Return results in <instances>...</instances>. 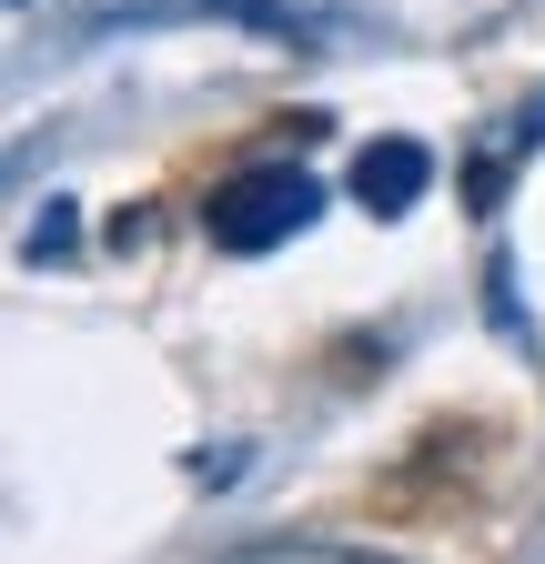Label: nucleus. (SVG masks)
I'll return each instance as SVG.
<instances>
[{
  "label": "nucleus",
  "mask_w": 545,
  "mask_h": 564,
  "mask_svg": "<svg viewBox=\"0 0 545 564\" xmlns=\"http://www.w3.org/2000/svg\"><path fill=\"white\" fill-rule=\"evenodd\" d=\"M61 212H72V202H51V223L31 232V262H51V252H72V223H61Z\"/></svg>",
  "instance_id": "nucleus-3"
},
{
  "label": "nucleus",
  "mask_w": 545,
  "mask_h": 564,
  "mask_svg": "<svg viewBox=\"0 0 545 564\" xmlns=\"http://www.w3.org/2000/svg\"><path fill=\"white\" fill-rule=\"evenodd\" d=\"M425 182H435V152H425V141H404V131H384L374 152L354 162V202H364V212H384V223H394V212H415V202H425Z\"/></svg>",
  "instance_id": "nucleus-2"
},
{
  "label": "nucleus",
  "mask_w": 545,
  "mask_h": 564,
  "mask_svg": "<svg viewBox=\"0 0 545 564\" xmlns=\"http://www.w3.org/2000/svg\"><path fill=\"white\" fill-rule=\"evenodd\" d=\"M323 212V192H313V172H293V162H263V172H233L213 202H202V232H213L223 252H272V242H293L303 223Z\"/></svg>",
  "instance_id": "nucleus-1"
}]
</instances>
